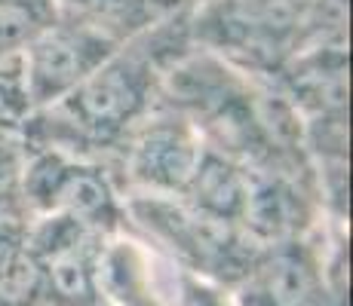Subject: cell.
Segmentation results:
<instances>
[{
    "label": "cell",
    "mask_w": 353,
    "mask_h": 306,
    "mask_svg": "<svg viewBox=\"0 0 353 306\" xmlns=\"http://www.w3.org/2000/svg\"><path fill=\"white\" fill-rule=\"evenodd\" d=\"M160 28L120 46L77 89L34 111L22 138L34 147H52L111 166L126 138L163 101Z\"/></svg>",
    "instance_id": "6da1fadb"
},
{
    "label": "cell",
    "mask_w": 353,
    "mask_h": 306,
    "mask_svg": "<svg viewBox=\"0 0 353 306\" xmlns=\"http://www.w3.org/2000/svg\"><path fill=\"white\" fill-rule=\"evenodd\" d=\"M123 206L129 233L145 239L179 270L225 288H234L249 273L258 251L264 248L240 223L219 221L179 196L123 193Z\"/></svg>",
    "instance_id": "7a4b0ae2"
},
{
    "label": "cell",
    "mask_w": 353,
    "mask_h": 306,
    "mask_svg": "<svg viewBox=\"0 0 353 306\" xmlns=\"http://www.w3.org/2000/svg\"><path fill=\"white\" fill-rule=\"evenodd\" d=\"M22 212L25 217L65 215L105 236H117L126 230L123 190L111 166L52 147L28 144L22 175Z\"/></svg>",
    "instance_id": "3957f363"
},
{
    "label": "cell",
    "mask_w": 353,
    "mask_h": 306,
    "mask_svg": "<svg viewBox=\"0 0 353 306\" xmlns=\"http://www.w3.org/2000/svg\"><path fill=\"white\" fill-rule=\"evenodd\" d=\"M203 153L206 138L194 120L160 101L120 147L111 172L123 193L185 196Z\"/></svg>",
    "instance_id": "277c9868"
},
{
    "label": "cell",
    "mask_w": 353,
    "mask_h": 306,
    "mask_svg": "<svg viewBox=\"0 0 353 306\" xmlns=\"http://www.w3.org/2000/svg\"><path fill=\"white\" fill-rule=\"evenodd\" d=\"M28 236L43 278V306H105L99 270L111 236L65 215L28 217Z\"/></svg>",
    "instance_id": "5b68a950"
},
{
    "label": "cell",
    "mask_w": 353,
    "mask_h": 306,
    "mask_svg": "<svg viewBox=\"0 0 353 306\" xmlns=\"http://www.w3.org/2000/svg\"><path fill=\"white\" fill-rule=\"evenodd\" d=\"M117 50L120 43H114L101 31L59 12L56 22L22 50L25 86L34 111H43L77 89Z\"/></svg>",
    "instance_id": "8992f818"
},
{
    "label": "cell",
    "mask_w": 353,
    "mask_h": 306,
    "mask_svg": "<svg viewBox=\"0 0 353 306\" xmlns=\"http://www.w3.org/2000/svg\"><path fill=\"white\" fill-rule=\"evenodd\" d=\"M230 294L236 306H329L332 297H341V288H332L329 261L307 236L264 245Z\"/></svg>",
    "instance_id": "52a82bcc"
},
{
    "label": "cell",
    "mask_w": 353,
    "mask_h": 306,
    "mask_svg": "<svg viewBox=\"0 0 353 306\" xmlns=\"http://www.w3.org/2000/svg\"><path fill=\"white\" fill-rule=\"evenodd\" d=\"M179 199L219 217V221L243 227V215H246L249 202V166L206 144V153H203L194 178L188 184L185 196H179Z\"/></svg>",
    "instance_id": "ba28073f"
},
{
    "label": "cell",
    "mask_w": 353,
    "mask_h": 306,
    "mask_svg": "<svg viewBox=\"0 0 353 306\" xmlns=\"http://www.w3.org/2000/svg\"><path fill=\"white\" fill-rule=\"evenodd\" d=\"M0 306H43V278L25 215H0Z\"/></svg>",
    "instance_id": "9c48e42d"
},
{
    "label": "cell",
    "mask_w": 353,
    "mask_h": 306,
    "mask_svg": "<svg viewBox=\"0 0 353 306\" xmlns=\"http://www.w3.org/2000/svg\"><path fill=\"white\" fill-rule=\"evenodd\" d=\"M59 12L126 46L166 22L157 0H59Z\"/></svg>",
    "instance_id": "30bf717a"
},
{
    "label": "cell",
    "mask_w": 353,
    "mask_h": 306,
    "mask_svg": "<svg viewBox=\"0 0 353 306\" xmlns=\"http://www.w3.org/2000/svg\"><path fill=\"white\" fill-rule=\"evenodd\" d=\"M59 19V0H0V52H22Z\"/></svg>",
    "instance_id": "8fae6325"
},
{
    "label": "cell",
    "mask_w": 353,
    "mask_h": 306,
    "mask_svg": "<svg viewBox=\"0 0 353 306\" xmlns=\"http://www.w3.org/2000/svg\"><path fill=\"white\" fill-rule=\"evenodd\" d=\"M34 105L22 71V52H0V132L22 135Z\"/></svg>",
    "instance_id": "7c38bea8"
},
{
    "label": "cell",
    "mask_w": 353,
    "mask_h": 306,
    "mask_svg": "<svg viewBox=\"0 0 353 306\" xmlns=\"http://www.w3.org/2000/svg\"><path fill=\"white\" fill-rule=\"evenodd\" d=\"M28 144L22 135L0 132V215H25L22 212V175Z\"/></svg>",
    "instance_id": "4fadbf2b"
},
{
    "label": "cell",
    "mask_w": 353,
    "mask_h": 306,
    "mask_svg": "<svg viewBox=\"0 0 353 306\" xmlns=\"http://www.w3.org/2000/svg\"><path fill=\"white\" fill-rule=\"evenodd\" d=\"M169 306H236V300L225 285L175 267L169 285Z\"/></svg>",
    "instance_id": "5bb4252c"
}]
</instances>
